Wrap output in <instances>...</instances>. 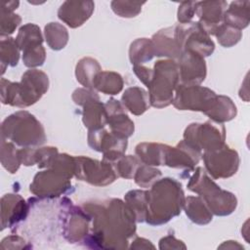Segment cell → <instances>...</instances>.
<instances>
[{
	"label": "cell",
	"instance_id": "cell-1",
	"mask_svg": "<svg viewBox=\"0 0 250 250\" xmlns=\"http://www.w3.org/2000/svg\"><path fill=\"white\" fill-rule=\"evenodd\" d=\"M102 211L101 215L95 213L93 232L86 240L87 245L92 248H126L128 238L136 232L133 211L119 199L108 200Z\"/></svg>",
	"mask_w": 250,
	"mask_h": 250
},
{
	"label": "cell",
	"instance_id": "cell-2",
	"mask_svg": "<svg viewBox=\"0 0 250 250\" xmlns=\"http://www.w3.org/2000/svg\"><path fill=\"white\" fill-rule=\"evenodd\" d=\"M185 205L181 184L174 179L165 178L156 182L147 191V210L146 221L152 226L167 223L181 213Z\"/></svg>",
	"mask_w": 250,
	"mask_h": 250
},
{
	"label": "cell",
	"instance_id": "cell-3",
	"mask_svg": "<svg viewBox=\"0 0 250 250\" xmlns=\"http://www.w3.org/2000/svg\"><path fill=\"white\" fill-rule=\"evenodd\" d=\"M7 85L1 80L2 103L16 106H27L41 98L48 90V77L39 70L30 69L26 71L21 83H12L6 80Z\"/></svg>",
	"mask_w": 250,
	"mask_h": 250
},
{
	"label": "cell",
	"instance_id": "cell-4",
	"mask_svg": "<svg viewBox=\"0 0 250 250\" xmlns=\"http://www.w3.org/2000/svg\"><path fill=\"white\" fill-rule=\"evenodd\" d=\"M2 138L21 146H37L45 142L44 129L36 118L26 111H18L2 123Z\"/></svg>",
	"mask_w": 250,
	"mask_h": 250
},
{
	"label": "cell",
	"instance_id": "cell-5",
	"mask_svg": "<svg viewBox=\"0 0 250 250\" xmlns=\"http://www.w3.org/2000/svg\"><path fill=\"white\" fill-rule=\"evenodd\" d=\"M179 82L178 64L169 60L158 61L154 64L152 79L148 85L149 102L155 107L169 105L173 102V91Z\"/></svg>",
	"mask_w": 250,
	"mask_h": 250
},
{
	"label": "cell",
	"instance_id": "cell-6",
	"mask_svg": "<svg viewBox=\"0 0 250 250\" xmlns=\"http://www.w3.org/2000/svg\"><path fill=\"white\" fill-rule=\"evenodd\" d=\"M188 187L190 190L197 192L203 197V202L207 204L215 215L223 216L219 201L225 209L227 215L230 214L233 209H235L236 199L233 194L226 190H222L220 187H218L206 176L201 168L196 170V173L190 179Z\"/></svg>",
	"mask_w": 250,
	"mask_h": 250
},
{
	"label": "cell",
	"instance_id": "cell-7",
	"mask_svg": "<svg viewBox=\"0 0 250 250\" xmlns=\"http://www.w3.org/2000/svg\"><path fill=\"white\" fill-rule=\"evenodd\" d=\"M175 39L178 48L183 52L190 51L200 56H209L214 51V43L199 23L181 24L175 29Z\"/></svg>",
	"mask_w": 250,
	"mask_h": 250
},
{
	"label": "cell",
	"instance_id": "cell-8",
	"mask_svg": "<svg viewBox=\"0 0 250 250\" xmlns=\"http://www.w3.org/2000/svg\"><path fill=\"white\" fill-rule=\"evenodd\" d=\"M216 98V94L208 88L197 85H178L173 102L174 105L181 110H200L206 113L214 105Z\"/></svg>",
	"mask_w": 250,
	"mask_h": 250
},
{
	"label": "cell",
	"instance_id": "cell-9",
	"mask_svg": "<svg viewBox=\"0 0 250 250\" xmlns=\"http://www.w3.org/2000/svg\"><path fill=\"white\" fill-rule=\"evenodd\" d=\"M185 142L198 150L214 151L223 146L224 131L211 122L190 124L185 132Z\"/></svg>",
	"mask_w": 250,
	"mask_h": 250
},
{
	"label": "cell",
	"instance_id": "cell-10",
	"mask_svg": "<svg viewBox=\"0 0 250 250\" xmlns=\"http://www.w3.org/2000/svg\"><path fill=\"white\" fill-rule=\"evenodd\" d=\"M75 162L76 177L92 185L104 186L112 183L116 176L109 163L99 162L85 157H77Z\"/></svg>",
	"mask_w": 250,
	"mask_h": 250
},
{
	"label": "cell",
	"instance_id": "cell-11",
	"mask_svg": "<svg viewBox=\"0 0 250 250\" xmlns=\"http://www.w3.org/2000/svg\"><path fill=\"white\" fill-rule=\"evenodd\" d=\"M204 162L214 178H227L235 173L238 167L237 153L224 146L214 151H205Z\"/></svg>",
	"mask_w": 250,
	"mask_h": 250
},
{
	"label": "cell",
	"instance_id": "cell-12",
	"mask_svg": "<svg viewBox=\"0 0 250 250\" xmlns=\"http://www.w3.org/2000/svg\"><path fill=\"white\" fill-rule=\"evenodd\" d=\"M179 84L192 86L204 80L206 64L203 57L190 51L183 52L179 57Z\"/></svg>",
	"mask_w": 250,
	"mask_h": 250
},
{
	"label": "cell",
	"instance_id": "cell-13",
	"mask_svg": "<svg viewBox=\"0 0 250 250\" xmlns=\"http://www.w3.org/2000/svg\"><path fill=\"white\" fill-rule=\"evenodd\" d=\"M27 211L25 201L19 194H5L1 199L2 229L17 225L25 218Z\"/></svg>",
	"mask_w": 250,
	"mask_h": 250
},
{
	"label": "cell",
	"instance_id": "cell-14",
	"mask_svg": "<svg viewBox=\"0 0 250 250\" xmlns=\"http://www.w3.org/2000/svg\"><path fill=\"white\" fill-rule=\"evenodd\" d=\"M175 29L165 28L160 30L153 36L152 44L155 56H168L171 58H179L181 51L178 48L175 39Z\"/></svg>",
	"mask_w": 250,
	"mask_h": 250
},
{
	"label": "cell",
	"instance_id": "cell-15",
	"mask_svg": "<svg viewBox=\"0 0 250 250\" xmlns=\"http://www.w3.org/2000/svg\"><path fill=\"white\" fill-rule=\"evenodd\" d=\"M167 146L159 144H140L136 147V152L140 159L147 165H165Z\"/></svg>",
	"mask_w": 250,
	"mask_h": 250
},
{
	"label": "cell",
	"instance_id": "cell-16",
	"mask_svg": "<svg viewBox=\"0 0 250 250\" xmlns=\"http://www.w3.org/2000/svg\"><path fill=\"white\" fill-rule=\"evenodd\" d=\"M122 101L124 106L136 115L144 113L149 105L146 92L139 87L127 89L122 97Z\"/></svg>",
	"mask_w": 250,
	"mask_h": 250
},
{
	"label": "cell",
	"instance_id": "cell-17",
	"mask_svg": "<svg viewBox=\"0 0 250 250\" xmlns=\"http://www.w3.org/2000/svg\"><path fill=\"white\" fill-rule=\"evenodd\" d=\"M123 82L122 78L118 73L115 72H100L96 75L93 87H96L99 91L106 95H115L122 89Z\"/></svg>",
	"mask_w": 250,
	"mask_h": 250
},
{
	"label": "cell",
	"instance_id": "cell-18",
	"mask_svg": "<svg viewBox=\"0 0 250 250\" xmlns=\"http://www.w3.org/2000/svg\"><path fill=\"white\" fill-rule=\"evenodd\" d=\"M184 206H186L185 209L188 218L198 225H206L212 220L211 213L203 204V200L198 197H188Z\"/></svg>",
	"mask_w": 250,
	"mask_h": 250
},
{
	"label": "cell",
	"instance_id": "cell-19",
	"mask_svg": "<svg viewBox=\"0 0 250 250\" xmlns=\"http://www.w3.org/2000/svg\"><path fill=\"white\" fill-rule=\"evenodd\" d=\"M235 105L231 103V101L229 98L224 96H217L214 105L205 114L210 116V118L214 119L215 121L223 122L233 118L235 116Z\"/></svg>",
	"mask_w": 250,
	"mask_h": 250
},
{
	"label": "cell",
	"instance_id": "cell-20",
	"mask_svg": "<svg viewBox=\"0 0 250 250\" xmlns=\"http://www.w3.org/2000/svg\"><path fill=\"white\" fill-rule=\"evenodd\" d=\"M153 56H155V53L152 41L143 38L132 43L130 48V60L132 63H144L151 60Z\"/></svg>",
	"mask_w": 250,
	"mask_h": 250
},
{
	"label": "cell",
	"instance_id": "cell-21",
	"mask_svg": "<svg viewBox=\"0 0 250 250\" xmlns=\"http://www.w3.org/2000/svg\"><path fill=\"white\" fill-rule=\"evenodd\" d=\"M16 43L21 50L41 45L42 36L40 29L34 24H26L21 27L18 37L16 38Z\"/></svg>",
	"mask_w": 250,
	"mask_h": 250
},
{
	"label": "cell",
	"instance_id": "cell-22",
	"mask_svg": "<svg viewBox=\"0 0 250 250\" xmlns=\"http://www.w3.org/2000/svg\"><path fill=\"white\" fill-rule=\"evenodd\" d=\"M97 61L85 58L79 61L76 66V77L77 80L84 85L85 87H92L94 79L96 75L98 74V71L100 70V66H97L93 69H91L95 64H97Z\"/></svg>",
	"mask_w": 250,
	"mask_h": 250
},
{
	"label": "cell",
	"instance_id": "cell-23",
	"mask_svg": "<svg viewBox=\"0 0 250 250\" xmlns=\"http://www.w3.org/2000/svg\"><path fill=\"white\" fill-rule=\"evenodd\" d=\"M16 40L11 37H4L1 35V62L2 68L6 65H17L19 62V50Z\"/></svg>",
	"mask_w": 250,
	"mask_h": 250
},
{
	"label": "cell",
	"instance_id": "cell-24",
	"mask_svg": "<svg viewBox=\"0 0 250 250\" xmlns=\"http://www.w3.org/2000/svg\"><path fill=\"white\" fill-rule=\"evenodd\" d=\"M1 162L3 167L6 170H8L10 173H15L21 164V161L19 158V150H17L11 143L6 142L5 139L3 138H2Z\"/></svg>",
	"mask_w": 250,
	"mask_h": 250
},
{
	"label": "cell",
	"instance_id": "cell-25",
	"mask_svg": "<svg viewBox=\"0 0 250 250\" xmlns=\"http://www.w3.org/2000/svg\"><path fill=\"white\" fill-rule=\"evenodd\" d=\"M45 34H46V39L48 42V45L52 47L53 43L55 42V38H57L56 42V50H60L63 48L67 42V32L66 29L58 24L57 22H51L45 27Z\"/></svg>",
	"mask_w": 250,
	"mask_h": 250
},
{
	"label": "cell",
	"instance_id": "cell-26",
	"mask_svg": "<svg viewBox=\"0 0 250 250\" xmlns=\"http://www.w3.org/2000/svg\"><path fill=\"white\" fill-rule=\"evenodd\" d=\"M23 62L28 67L41 65L45 60V50L42 45L34 46L23 50Z\"/></svg>",
	"mask_w": 250,
	"mask_h": 250
},
{
	"label": "cell",
	"instance_id": "cell-27",
	"mask_svg": "<svg viewBox=\"0 0 250 250\" xmlns=\"http://www.w3.org/2000/svg\"><path fill=\"white\" fill-rule=\"evenodd\" d=\"M161 176V172L157 169L143 166L138 168L136 176H135V182L140 186L144 188H147L151 185L152 182L156 181Z\"/></svg>",
	"mask_w": 250,
	"mask_h": 250
},
{
	"label": "cell",
	"instance_id": "cell-28",
	"mask_svg": "<svg viewBox=\"0 0 250 250\" xmlns=\"http://www.w3.org/2000/svg\"><path fill=\"white\" fill-rule=\"evenodd\" d=\"M117 165V172L119 175L123 178L130 179L133 177L134 172H137L136 170L138 169L139 161L137 158L133 157L132 155H128L126 157L121 156L118 160L115 161Z\"/></svg>",
	"mask_w": 250,
	"mask_h": 250
},
{
	"label": "cell",
	"instance_id": "cell-29",
	"mask_svg": "<svg viewBox=\"0 0 250 250\" xmlns=\"http://www.w3.org/2000/svg\"><path fill=\"white\" fill-rule=\"evenodd\" d=\"M6 16L2 15V21H1V30H2V35L4 34H10L13 33L15 28L19 25L21 19L18 17V15L11 14L10 12H6ZM3 14V13H2Z\"/></svg>",
	"mask_w": 250,
	"mask_h": 250
},
{
	"label": "cell",
	"instance_id": "cell-30",
	"mask_svg": "<svg viewBox=\"0 0 250 250\" xmlns=\"http://www.w3.org/2000/svg\"><path fill=\"white\" fill-rule=\"evenodd\" d=\"M159 248L160 249H186V245L183 243V241L176 239L172 235H168L166 237H163L159 242Z\"/></svg>",
	"mask_w": 250,
	"mask_h": 250
}]
</instances>
